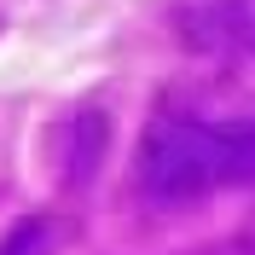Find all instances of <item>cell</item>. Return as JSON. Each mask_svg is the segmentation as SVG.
Wrapping results in <instances>:
<instances>
[{"label": "cell", "mask_w": 255, "mask_h": 255, "mask_svg": "<svg viewBox=\"0 0 255 255\" xmlns=\"http://www.w3.org/2000/svg\"><path fill=\"white\" fill-rule=\"evenodd\" d=\"M52 244H58V226H52L47 215H23V221H12V232L0 238V255H52Z\"/></svg>", "instance_id": "cell-3"}, {"label": "cell", "mask_w": 255, "mask_h": 255, "mask_svg": "<svg viewBox=\"0 0 255 255\" xmlns=\"http://www.w3.org/2000/svg\"><path fill=\"white\" fill-rule=\"evenodd\" d=\"M105 139H111V122L105 111H76L64 128V180L70 186H87L93 168L105 162Z\"/></svg>", "instance_id": "cell-2"}, {"label": "cell", "mask_w": 255, "mask_h": 255, "mask_svg": "<svg viewBox=\"0 0 255 255\" xmlns=\"http://www.w3.org/2000/svg\"><path fill=\"white\" fill-rule=\"evenodd\" d=\"M133 186L162 209L203 203L232 186H255V122L157 116L133 151Z\"/></svg>", "instance_id": "cell-1"}]
</instances>
